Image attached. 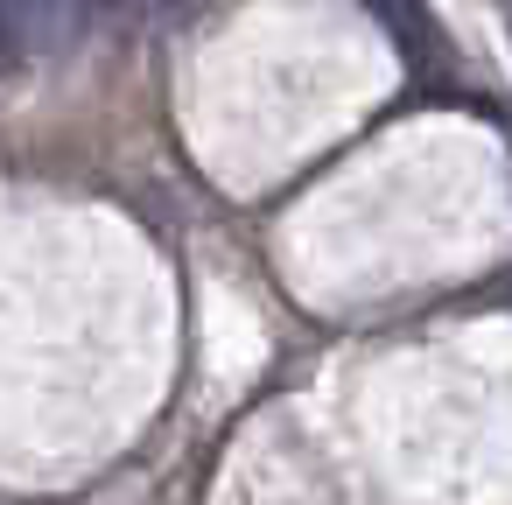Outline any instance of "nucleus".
<instances>
[{"instance_id": "f257e3e1", "label": "nucleus", "mask_w": 512, "mask_h": 505, "mask_svg": "<svg viewBox=\"0 0 512 505\" xmlns=\"http://www.w3.org/2000/svg\"><path fill=\"white\" fill-rule=\"evenodd\" d=\"M64 29V0H0V78L22 71Z\"/></svg>"}, {"instance_id": "f03ea898", "label": "nucleus", "mask_w": 512, "mask_h": 505, "mask_svg": "<svg viewBox=\"0 0 512 505\" xmlns=\"http://www.w3.org/2000/svg\"><path fill=\"white\" fill-rule=\"evenodd\" d=\"M372 8H379L386 36L400 43V57H414L421 71H435L449 57V43H442V29H435V15L421 8V0H372Z\"/></svg>"}]
</instances>
